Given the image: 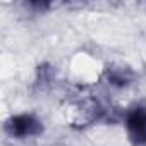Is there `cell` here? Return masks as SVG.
Segmentation results:
<instances>
[{
    "label": "cell",
    "mask_w": 146,
    "mask_h": 146,
    "mask_svg": "<svg viewBox=\"0 0 146 146\" xmlns=\"http://www.w3.org/2000/svg\"><path fill=\"white\" fill-rule=\"evenodd\" d=\"M5 129L14 137H29V136H36L41 132V124L36 117L29 113H23V115H16L9 119L5 124Z\"/></svg>",
    "instance_id": "1"
},
{
    "label": "cell",
    "mask_w": 146,
    "mask_h": 146,
    "mask_svg": "<svg viewBox=\"0 0 146 146\" xmlns=\"http://www.w3.org/2000/svg\"><path fill=\"white\" fill-rule=\"evenodd\" d=\"M127 132L136 144L146 146V108H134L127 115Z\"/></svg>",
    "instance_id": "2"
},
{
    "label": "cell",
    "mask_w": 146,
    "mask_h": 146,
    "mask_svg": "<svg viewBox=\"0 0 146 146\" xmlns=\"http://www.w3.org/2000/svg\"><path fill=\"white\" fill-rule=\"evenodd\" d=\"M107 76H108V81L113 84V86H125L129 83V76H127V72L124 69H108L107 72Z\"/></svg>",
    "instance_id": "3"
}]
</instances>
